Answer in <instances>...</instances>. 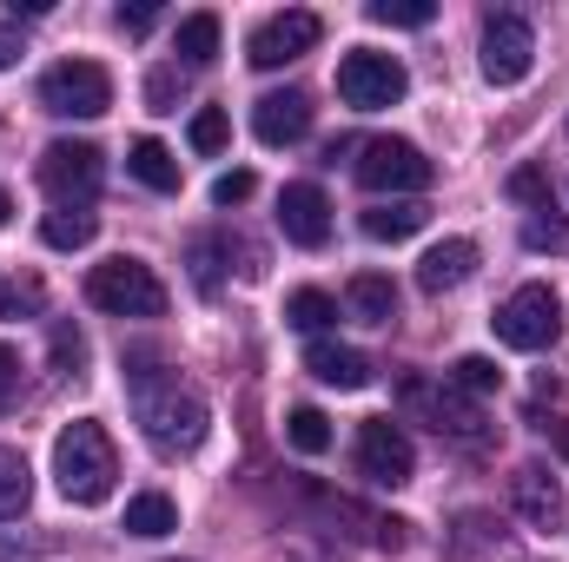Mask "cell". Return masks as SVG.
<instances>
[{
    "instance_id": "34",
    "label": "cell",
    "mask_w": 569,
    "mask_h": 562,
    "mask_svg": "<svg viewBox=\"0 0 569 562\" xmlns=\"http://www.w3.org/2000/svg\"><path fill=\"white\" fill-rule=\"evenodd\" d=\"M53 364L73 378V371L87 364V338H80V331H67V324H53Z\"/></svg>"
},
{
    "instance_id": "1",
    "label": "cell",
    "mask_w": 569,
    "mask_h": 562,
    "mask_svg": "<svg viewBox=\"0 0 569 562\" xmlns=\"http://www.w3.org/2000/svg\"><path fill=\"white\" fill-rule=\"evenodd\" d=\"M127 398H133V418H140L146 443H152L159 456H192V450L206 443V430H212L206 398H199L179 371H166L159 358H146V351L127 358Z\"/></svg>"
},
{
    "instance_id": "7",
    "label": "cell",
    "mask_w": 569,
    "mask_h": 562,
    "mask_svg": "<svg viewBox=\"0 0 569 562\" xmlns=\"http://www.w3.org/2000/svg\"><path fill=\"white\" fill-rule=\"evenodd\" d=\"M405 67L391 60V53H371V47H351L345 60H338V100L345 107H358V113H378V107H398L405 100Z\"/></svg>"
},
{
    "instance_id": "25",
    "label": "cell",
    "mask_w": 569,
    "mask_h": 562,
    "mask_svg": "<svg viewBox=\"0 0 569 562\" xmlns=\"http://www.w3.org/2000/svg\"><path fill=\"white\" fill-rule=\"evenodd\" d=\"M284 324H291V331H311V338H318V331H331V324H338V298H331V291H311V284H305V291H291V298H284Z\"/></svg>"
},
{
    "instance_id": "32",
    "label": "cell",
    "mask_w": 569,
    "mask_h": 562,
    "mask_svg": "<svg viewBox=\"0 0 569 562\" xmlns=\"http://www.w3.org/2000/svg\"><path fill=\"white\" fill-rule=\"evenodd\" d=\"M523 245L530 252H569V219H530L523 225Z\"/></svg>"
},
{
    "instance_id": "12",
    "label": "cell",
    "mask_w": 569,
    "mask_h": 562,
    "mask_svg": "<svg viewBox=\"0 0 569 562\" xmlns=\"http://www.w3.org/2000/svg\"><path fill=\"white\" fill-rule=\"evenodd\" d=\"M279 232L291 245H305V252H318V245L331 239V199H325L311 179H298V185L279 192Z\"/></svg>"
},
{
    "instance_id": "13",
    "label": "cell",
    "mask_w": 569,
    "mask_h": 562,
    "mask_svg": "<svg viewBox=\"0 0 569 562\" xmlns=\"http://www.w3.org/2000/svg\"><path fill=\"white\" fill-rule=\"evenodd\" d=\"M510 503L530 530H557L563 523V483L543 470V463H517L510 470Z\"/></svg>"
},
{
    "instance_id": "15",
    "label": "cell",
    "mask_w": 569,
    "mask_h": 562,
    "mask_svg": "<svg viewBox=\"0 0 569 562\" xmlns=\"http://www.w3.org/2000/svg\"><path fill=\"white\" fill-rule=\"evenodd\" d=\"M252 133L266 145H298L311 133V100L298 93V87H284V93H266L259 107H252Z\"/></svg>"
},
{
    "instance_id": "11",
    "label": "cell",
    "mask_w": 569,
    "mask_h": 562,
    "mask_svg": "<svg viewBox=\"0 0 569 562\" xmlns=\"http://www.w3.org/2000/svg\"><path fill=\"white\" fill-rule=\"evenodd\" d=\"M358 476H371V483H385V490H398V483H411V470H418V450H411V436L398 430L391 418H365L358 423Z\"/></svg>"
},
{
    "instance_id": "2",
    "label": "cell",
    "mask_w": 569,
    "mask_h": 562,
    "mask_svg": "<svg viewBox=\"0 0 569 562\" xmlns=\"http://www.w3.org/2000/svg\"><path fill=\"white\" fill-rule=\"evenodd\" d=\"M113 476H120V450H113V436L93 418L67 423V430L53 436V483H60L67 503H80V510L107 503V496H113Z\"/></svg>"
},
{
    "instance_id": "27",
    "label": "cell",
    "mask_w": 569,
    "mask_h": 562,
    "mask_svg": "<svg viewBox=\"0 0 569 562\" xmlns=\"http://www.w3.org/2000/svg\"><path fill=\"white\" fill-rule=\"evenodd\" d=\"M47 311V284L33 279V272H20V279L0 284V324H13V318H40Z\"/></svg>"
},
{
    "instance_id": "26",
    "label": "cell",
    "mask_w": 569,
    "mask_h": 562,
    "mask_svg": "<svg viewBox=\"0 0 569 562\" xmlns=\"http://www.w3.org/2000/svg\"><path fill=\"white\" fill-rule=\"evenodd\" d=\"M284 436H291L298 456H325V450H331V418L311 411V404H298V411L284 418Z\"/></svg>"
},
{
    "instance_id": "10",
    "label": "cell",
    "mask_w": 569,
    "mask_h": 562,
    "mask_svg": "<svg viewBox=\"0 0 569 562\" xmlns=\"http://www.w3.org/2000/svg\"><path fill=\"white\" fill-rule=\"evenodd\" d=\"M530 67H537L530 20L523 13H490L483 20V80L490 87H517V80H530Z\"/></svg>"
},
{
    "instance_id": "41",
    "label": "cell",
    "mask_w": 569,
    "mask_h": 562,
    "mask_svg": "<svg viewBox=\"0 0 569 562\" xmlns=\"http://www.w3.org/2000/svg\"><path fill=\"white\" fill-rule=\"evenodd\" d=\"M7 219H13V199H7V185H0V225H7Z\"/></svg>"
},
{
    "instance_id": "37",
    "label": "cell",
    "mask_w": 569,
    "mask_h": 562,
    "mask_svg": "<svg viewBox=\"0 0 569 562\" xmlns=\"http://www.w3.org/2000/svg\"><path fill=\"white\" fill-rule=\"evenodd\" d=\"M113 20H120V33H146V27L159 20V7H120Z\"/></svg>"
},
{
    "instance_id": "8",
    "label": "cell",
    "mask_w": 569,
    "mask_h": 562,
    "mask_svg": "<svg viewBox=\"0 0 569 562\" xmlns=\"http://www.w3.org/2000/svg\"><path fill=\"white\" fill-rule=\"evenodd\" d=\"M318 40H325V20H318L311 7H284V13H272V20H259V27H252V40H246V60H252L259 73H272V67L305 60Z\"/></svg>"
},
{
    "instance_id": "40",
    "label": "cell",
    "mask_w": 569,
    "mask_h": 562,
    "mask_svg": "<svg viewBox=\"0 0 569 562\" xmlns=\"http://www.w3.org/2000/svg\"><path fill=\"white\" fill-rule=\"evenodd\" d=\"M550 436H557V450H563V456H569V423H557V430H550Z\"/></svg>"
},
{
    "instance_id": "29",
    "label": "cell",
    "mask_w": 569,
    "mask_h": 562,
    "mask_svg": "<svg viewBox=\"0 0 569 562\" xmlns=\"http://www.w3.org/2000/svg\"><path fill=\"white\" fill-rule=\"evenodd\" d=\"M186 140H192V152H226L232 120H226L219 107H199V113H192V127H186Z\"/></svg>"
},
{
    "instance_id": "16",
    "label": "cell",
    "mask_w": 569,
    "mask_h": 562,
    "mask_svg": "<svg viewBox=\"0 0 569 562\" xmlns=\"http://www.w3.org/2000/svg\"><path fill=\"white\" fill-rule=\"evenodd\" d=\"M305 371L318 384H331V391H365L371 384V358L351 351V344H331V338H311L305 344Z\"/></svg>"
},
{
    "instance_id": "22",
    "label": "cell",
    "mask_w": 569,
    "mask_h": 562,
    "mask_svg": "<svg viewBox=\"0 0 569 562\" xmlns=\"http://www.w3.org/2000/svg\"><path fill=\"white\" fill-rule=\"evenodd\" d=\"M127 172H133L140 185H152V192H179V159H172L159 140H133V152H127Z\"/></svg>"
},
{
    "instance_id": "5",
    "label": "cell",
    "mask_w": 569,
    "mask_h": 562,
    "mask_svg": "<svg viewBox=\"0 0 569 562\" xmlns=\"http://www.w3.org/2000/svg\"><path fill=\"white\" fill-rule=\"evenodd\" d=\"M497 338L510 344V351H550L557 338H563V304H557V291L550 284H517L503 304H497Z\"/></svg>"
},
{
    "instance_id": "19",
    "label": "cell",
    "mask_w": 569,
    "mask_h": 562,
    "mask_svg": "<svg viewBox=\"0 0 569 562\" xmlns=\"http://www.w3.org/2000/svg\"><path fill=\"white\" fill-rule=\"evenodd\" d=\"M345 304H351L365 324H391V318H398V284L385 279V272H358V279L345 284Z\"/></svg>"
},
{
    "instance_id": "33",
    "label": "cell",
    "mask_w": 569,
    "mask_h": 562,
    "mask_svg": "<svg viewBox=\"0 0 569 562\" xmlns=\"http://www.w3.org/2000/svg\"><path fill=\"white\" fill-rule=\"evenodd\" d=\"M252 192H259L252 172H219V179H212V205H246Z\"/></svg>"
},
{
    "instance_id": "35",
    "label": "cell",
    "mask_w": 569,
    "mask_h": 562,
    "mask_svg": "<svg viewBox=\"0 0 569 562\" xmlns=\"http://www.w3.org/2000/svg\"><path fill=\"white\" fill-rule=\"evenodd\" d=\"M146 100H152V113H179V73H152Z\"/></svg>"
},
{
    "instance_id": "9",
    "label": "cell",
    "mask_w": 569,
    "mask_h": 562,
    "mask_svg": "<svg viewBox=\"0 0 569 562\" xmlns=\"http://www.w3.org/2000/svg\"><path fill=\"white\" fill-rule=\"evenodd\" d=\"M358 179H365V192H425L430 179H437V165H430L425 152L411 140H365L358 145Z\"/></svg>"
},
{
    "instance_id": "24",
    "label": "cell",
    "mask_w": 569,
    "mask_h": 562,
    "mask_svg": "<svg viewBox=\"0 0 569 562\" xmlns=\"http://www.w3.org/2000/svg\"><path fill=\"white\" fill-rule=\"evenodd\" d=\"M27 503H33V470L13 443H0V523H13Z\"/></svg>"
},
{
    "instance_id": "4",
    "label": "cell",
    "mask_w": 569,
    "mask_h": 562,
    "mask_svg": "<svg viewBox=\"0 0 569 562\" xmlns=\"http://www.w3.org/2000/svg\"><path fill=\"white\" fill-rule=\"evenodd\" d=\"M40 107L60 120H100L113 107V73L100 60H60L40 73Z\"/></svg>"
},
{
    "instance_id": "39",
    "label": "cell",
    "mask_w": 569,
    "mask_h": 562,
    "mask_svg": "<svg viewBox=\"0 0 569 562\" xmlns=\"http://www.w3.org/2000/svg\"><path fill=\"white\" fill-rule=\"evenodd\" d=\"M405 530H411V523H398V516L378 523V550H405Z\"/></svg>"
},
{
    "instance_id": "30",
    "label": "cell",
    "mask_w": 569,
    "mask_h": 562,
    "mask_svg": "<svg viewBox=\"0 0 569 562\" xmlns=\"http://www.w3.org/2000/svg\"><path fill=\"white\" fill-rule=\"evenodd\" d=\"M371 20L378 27H430L437 7L430 0H371Z\"/></svg>"
},
{
    "instance_id": "17",
    "label": "cell",
    "mask_w": 569,
    "mask_h": 562,
    "mask_svg": "<svg viewBox=\"0 0 569 562\" xmlns=\"http://www.w3.org/2000/svg\"><path fill=\"white\" fill-rule=\"evenodd\" d=\"M470 272H477V245H470V239H443V245H430L425 259H418V284H425L430 298L457 291Z\"/></svg>"
},
{
    "instance_id": "28",
    "label": "cell",
    "mask_w": 569,
    "mask_h": 562,
    "mask_svg": "<svg viewBox=\"0 0 569 562\" xmlns=\"http://www.w3.org/2000/svg\"><path fill=\"white\" fill-rule=\"evenodd\" d=\"M443 384H457L463 398H490V391H503V371H497L490 358H457V364L443 371Z\"/></svg>"
},
{
    "instance_id": "23",
    "label": "cell",
    "mask_w": 569,
    "mask_h": 562,
    "mask_svg": "<svg viewBox=\"0 0 569 562\" xmlns=\"http://www.w3.org/2000/svg\"><path fill=\"white\" fill-rule=\"evenodd\" d=\"M172 47H179L186 67H212L219 60V13H186L179 33H172Z\"/></svg>"
},
{
    "instance_id": "18",
    "label": "cell",
    "mask_w": 569,
    "mask_h": 562,
    "mask_svg": "<svg viewBox=\"0 0 569 562\" xmlns=\"http://www.w3.org/2000/svg\"><path fill=\"white\" fill-rule=\"evenodd\" d=\"M358 225H365V239H378V245H405V239H418L430 225V205H418V199H378Z\"/></svg>"
},
{
    "instance_id": "20",
    "label": "cell",
    "mask_w": 569,
    "mask_h": 562,
    "mask_svg": "<svg viewBox=\"0 0 569 562\" xmlns=\"http://www.w3.org/2000/svg\"><path fill=\"white\" fill-rule=\"evenodd\" d=\"M93 232H100V219H93L87 205H53V212L40 219V239H47L53 252H80V245H93Z\"/></svg>"
},
{
    "instance_id": "14",
    "label": "cell",
    "mask_w": 569,
    "mask_h": 562,
    "mask_svg": "<svg viewBox=\"0 0 569 562\" xmlns=\"http://www.w3.org/2000/svg\"><path fill=\"white\" fill-rule=\"evenodd\" d=\"M405 398L430 411L437 436H457V443H483V436H490V430H483V411H477V404H463V391H457V384H443V391H430V384H405Z\"/></svg>"
},
{
    "instance_id": "21",
    "label": "cell",
    "mask_w": 569,
    "mask_h": 562,
    "mask_svg": "<svg viewBox=\"0 0 569 562\" xmlns=\"http://www.w3.org/2000/svg\"><path fill=\"white\" fill-rule=\"evenodd\" d=\"M179 530V503L166 496V490H140L133 503H127V536H172Z\"/></svg>"
},
{
    "instance_id": "6",
    "label": "cell",
    "mask_w": 569,
    "mask_h": 562,
    "mask_svg": "<svg viewBox=\"0 0 569 562\" xmlns=\"http://www.w3.org/2000/svg\"><path fill=\"white\" fill-rule=\"evenodd\" d=\"M100 179H107V159H100V145H87V140H53L47 152H40V185H47V199H53V205H93Z\"/></svg>"
},
{
    "instance_id": "3",
    "label": "cell",
    "mask_w": 569,
    "mask_h": 562,
    "mask_svg": "<svg viewBox=\"0 0 569 562\" xmlns=\"http://www.w3.org/2000/svg\"><path fill=\"white\" fill-rule=\"evenodd\" d=\"M87 304L107 318H166V284L146 259H107L87 272Z\"/></svg>"
},
{
    "instance_id": "31",
    "label": "cell",
    "mask_w": 569,
    "mask_h": 562,
    "mask_svg": "<svg viewBox=\"0 0 569 562\" xmlns=\"http://www.w3.org/2000/svg\"><path fill=\"white\" fill-rule=\"evenodd\" d=\"M510 199L550 212V172H543V165H517V172H510Z\"/></svg>"
},
{
    "instance_id": "36",
    "label": "cell",
    "mask_w": 569,
    "mask_h": 562,
    "mask_svg": "<svg viewBox=\"0 0 569 562\" xmlns=\"http://www.w3.org/2000/svg\"><path fill=\"white\" fill-rule=\"evenodd\" d=\"M13 398H20V351H7V344H0V411H7Z\"/></svg>"
},
{
    "instance_id": "38",
    "label": "cell",
    "mask_w": 569,
    "mask_h": 562,
    "mask_svg": "<svg viewBox=\"0 0 569 562\" xmlns=\"http://www.w3.org/2000/svg\"><path fill=\"white\" fill-rule=\"evenodd\" d=\"M20 53H27V47H20V33H13V27H0V73H7V67H20Z\"/></svg>"
}]
</instances>
